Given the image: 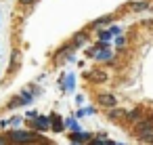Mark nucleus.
I'll list each match as a JSON object with an SVG mask.
<instances>
[{
    "mask_svg": "<svg viewBox=\"0 0 153 145\" xmlns=\"http://www.w3.org/2000/svg\"><path fill=\"white\" fill-rule=\"evenodd\" d=\"M7 137H9V141L11 143H15V145H32V143H40V139H42V135H38L36 130H21V128H11L9 132H7Z\"/></svg>",
    "mask_w": 153,
    "mask_h": 145,
    "instance_id": "obj_1",
    "label": "nucleus"
},
{
    "mask_svg": "<svg viewBox=\"0 0 153 145\" xmlns=\"http://www.w3.org/2000/svg\"><path fill=\"white\" fill-rule=\"evenodd\" d=\"M134 135L145 143H153V118H145L134 124Z\"/></svg>",
    "mask_w": 153,
    "mask_h": 145,
    "instance_id": "obj_2",
    "label": "nucleus"
},
{
    "mask_svg": "<svg viewBox=\"0 0 153 145\" xmlns=\"http://www.w3.org/2000/svg\"><path fill=\"white\" fill-rule=\"evenodd\" d=\"M34 99H36V95L32 93V88H23L17 97L11 99V103H9L7 107H9V109H15V107H23V105H32Z\"/></svg>",
    "mask_w": 153,
    "mask_h": 145,
    "instance_id": "obj_3",
    "label": "nucleus"
},
{
    "mask_svg": "<svg viewBox=\"0 0 153 145\" xmlns=\"http://www.w3.org/2000/svg\"><path fill=\"white\" fill-rule=\"evenodd\" d=\"M25 124H27L30 130H36V132H46V130L53 128V120H51V116H42V114H40L36 120H25Z\"/></svg>",
    "mask_w": 153,
    "mask_h": 145,
    "instance_id": "obj_4",
    "label": "nucleus"
},
{
    "mask_svg": "<svg viewBox=\"0 0 153 145\" xmlns=\"http://www.w3.org/2000/svg\"><path fill=\"white\" fill-rule=\"evenodd\" d=\"M76 46L71 44V42H65L63 46H59V51L55 53V63H65V61H74L76 59Z\"/></svg>",
    "mask_w": 153,
    "mask_h": 145,
    "instance_id": "obj_5",
    "label": "nucleus"
},
{
    "mask_svg": "<svg viewBox=\"0 0 153 145\" xmlns=\"http://www.w3.org/2000/svg\"><path fill=\"white\" fill-rule=\"evenodd\" d=\"M97 105H101L105 109H113L117 105V97L113 93H99L97 95Z\"/></svg>",
    "mask_w": 153,
    "mask_h": 145,
    "instance_id": "obj_6",
    "label": "nucleus"
},
{
    "mask_svg": "<svg viewBox=\"0 0 153 145\" xmlns=\"http://www.w3.org/2000/svg\"><path fill=\"white\" fill-rule=\"evenodd\" d=\"M67 137H69L71 143H78V145H86V143H90V141L94 139V135L88 132V130H82V132H69Z\"/></svg>",
    "mask_w": 153,
    "mask_h": 145,
    "instance_id": "obj_7",
    "label": "nucleus"
},
{
    "mask_svg": "<svg viewBox=\"0 0 153 145\" xmlns=\"http://www.w3.org/2000/svg\"><path fill=\"white\" fill-rule=\"evenodd\" d=\"M107 72H103V70H92V72H88L86 74V80L90 82V84H105L107 82Z\"/></svg>",
    "mask_w": 153,
    "mask_h": 145,
    "instance_id": "obj_8",
    "label": "nucleus"
},
{
    "mask_svg": "<svg viewBox=\"0 0 153 145\" xmlns=\"http://www.w3.org/2000/svg\"><path fill=\"white\" fill-rule=\"evenodd\" d=\"M88 38H90L88 30H80V32H76V34H74V38H71L69 42H71L76 49H80L82 44H86V42H88Z\"/></svg>",
    "mask_w": 153,
    "mask_h": 145,
    "instance_id": "obj_9",
    "label": "nucleus"
},
{
    "mask_svg": "<svg viewBox=\"0 0 153 145\" xmlns=\"http://www.w3.org/2000/svg\"><path fill=\"white\" fill-rule=\"evenodd\" d=\"M109 25H113V17L111 15H105V17H99L90 23V28H97V30H107Z\"/></svg>",
    "mask_w": 153,
    "mask_h": 145,
    "instance_id": "obj_10",
    "label": "nucleus"
},
{
    "mask_svg": "<svg viewBox=\"0 0 153 145\" xmlns=\"http://www.w3.org/2000/svg\"><path fill=\"white\" fill-rule=\"evenodd\" d=\"M48 116H51V120H53V128H51V130H53V132H63V130H65V122H63V118H61L57 111H51Z\"/></svg>",
    "mask_w": 153,
    "mask_h": 145,
    "instance_id": "obj_11",
    "label": "nucleus"
},
{
    "mask_svg": "<svg viewBox=\"0 0 153 145\" xmlns=\"http://www.w3.org/2000/svg\"><path fill=\"white\" fill-rule=\"evenodd\" d=\"M126 116H128V111L126 109H120V107H113V109H107V118L113 122H117V120H126Z\"/></svg>",
    "mask_w": 153,
    "mask_h": 145,
    "instance_id": "obj_12",
    "label": "nucleus"
},
{
    "mask_svg": "<svg viewBox=\"0 0 153 145\" xmlns=\"http://www.w3.org/2000/svg\"><path fill=\"white\" fill-rule=\"evenodd\" d=\"M126 120H128V122H134V124H138L140 120H145V118H143V107H134V109H130L128 116H126Z\"/></svg>",
    "mask_w": 153,
    "mask_h": 145,
    "instance_id": "obj_13",
    "label": "nucleus"
},
{
    "mask_svg": "<svg viewBox=\"0 0 153 145\" xmlns=\"http://www.w3.org/2000/svg\"><path fill=\"white\" fill-rule=\"evenodd\" d=\"M94 59H97L99 63H111V61H113V51H111V49H105V51L97 53Z\"/></svg>",
    "mask_w": 153,
    "mask_h": 145,
    "instance_id": "obj_14",
    "label": "nucleus"
},
{
    "mask_svg": "<svg viewBox=\"0 0 153 145\" xmlns=\"http://www.w3.org/2000/svg\"><path fill=\"white\" fill-rule=\"evenodd\" d=\"M63 93H74L76 90V74H67V78H65V84H63V88H61Z\"/></svg>",
    "mask_w": 153,
    "mask_h": 145,
    "instance_id": "obj_15",
    "label": "nucleus"
},
{
    "mask_svg": "<svg viewBox=\"0 0 153 145\" xmlns=\"http://www.w3.org/2000/svg\"><path fill=\"white\" fill-rule=\"evenodd\" d=\"M65 128H67L69 132H82V126H80V122H78L74 116H69V118L65 120Z\"/></svg>",
    "mask_w": 153,
    "mask_h": 145,
    "instance_id": "obj_16",
    "label": "nucleus"
},
{
    "mask_svg": "<svg viewBox=\"0 0 153 145\" xmlns=\"http://www.w3.org/2000/svg\"><path fill=\"white\" fill-rule=\"evenodd\" d=\"M97 38H99L101 42H107V44H109V42L113 40V34H111L109 30H99V32H97Z\"/></svg>",
    "mask_w": 153,
    "mask_h": 145,
    "instance_id": "obj_17",
    "label": "nucleus"
},
{
    "mask_svg": "<svg viewBox=\"0 0 153 145\" xmlns=\"http://www.w3.org/2000/svg\"><path fill=\"white\" fill-rule=\"evenodd\" d=\"M130 9H132V11H145V9H149V2H147V0H140V2H132Z\"/></svg>",
    "mask_w": 153,
    "mask_h": 145,
    "instance_id": "obj_18",
    "label": "nucleus"
},
{
    "mask_svg": "<svg viewBox=\"0 0 153 145\" xmlns=\"http://www.w3.org/2000/svg\"><path fill=\"white\" fill-rule=\"evenodd\" d=\"M23 120H25V116H13V118H9V122H11V126H13V128H17Z\"/></svg>",
    "mask_w": 153,
    "mask_h": 145,
    "instance_id": "obj_19",
    "label": "nucleus"
},
{
    "mask_svg": "<svg viewBox=\"0 0 153 145\" xmlns=\"http://www.w3.org/2000/svg\"><path fill=\"white\" fill-rule=\"evenodd\" d=\"M17 63H19V51H15V53L11 55V72L17 70Z\"/></svg>",
    "mask_w": 153,
    "mask_h": 145,
    "instance_id": "obj_20",
    "label": "nucleus"
},
{
    "mask_svg": "<svg viewBox=\"0 0 153 145\" xmlns=\"http://www.w3.org/2000/svg\"><path fill=\"white\" fill-rule=\"evenodd\" d=\"M84 116H88V114H86V107H78V109L74 111V118H76V120H82Z\"/></svg>",
    "mask_w": 153,
    "mask_h": 145,
    "instance_id": "obj_21",
    "label": "nucleus"
},
{
    "mask_svg": "<svg viewBox=\"0 0 153 145\" xmlns=\"http://www.w3.org/2000/svg\"><path fill=\"white\" fill-rule=\"evenodd\" d=\"M40 114L36 111V109H27V114H25V120H36Z\"/></svg>",
    "mask_w": 153,
    "mask_h": 145,
    "instance_id": "obj_22",
    "label": "nucleus"
},
{
    "mask_svg": "<svg viewBox=\"0 0 153 145\" xmlns=\"http://www.w3.org/2000/svg\"><path fill=\"white\" fill-rule=\"evenodd\" d=\"M124 44H126V38H124V36H117V38H115V46H117V49H122Z\"/></svg>",
    "mask_w": 153,
    "mask_h": 145,
    "instance_id": "obj_23",
    "label": "nucleus"
},
{
    "mask_svg": "<svg viewBox=\"0 0 153 145\" xmlns=\"http://www.w3.org/2000/svg\"><path fill=\"white\" fill-rule=\"evenodd\" d=\"M76 105H78V107L84 105V95H76Z\"/></svg>",
    "mask_w": 153,
    "mask_h": 145,
    "instance_id": "obj_24",
    "label": "nucleus"
},
{
    "mask_svg": "<svg viewBox=\"0 0 153 145\" xmlns=\"http://www.w3.org/2000/svg\"><path fill=\"white\" fill-rule=\"evenodd\" d=\"M0 145H11V141H9L7 135H0Z\"/></svg>",
    "mask_w": 153,
    "mask_h": 145,
    "instance_id": "obj_25",
    "label": "nucleus"
},
{
    "mask_svg": "<svg viewBox=\"0 0 153 145\" xmlns=\"http://www.w3.org/2000/svg\"><path fill=\"white\" fill-rule=\"evenodd\" d=\"M36 2V0H19V4H23V7H32Z\"/></svg>",
    "mask_w": 153,
    "mask_h": 145,
    "instance_id": "obj_26",
    "label": "nucleus"
},
{
    "mask_svg": "<svg viewBox=\"0 0 153 145\" xmlns=\"http://www.w3.org/2000/svg\"><path fill=\"white\" fill-rule=\"evenodd\" d=\"M94 111H97V109H94V107H92V105H88V107H86V114H88V116H92V114H94Z\"/></svg>",
    "mask_w": 153,
    "mask_h": 145,
    "instance_id": "obj_27",
    "label": "nucleus"
},
{
    "mask_svg": "<svg viewBox=\"0 0 153 145\" xmlns=\"http://www.w3.org/2000/svg\"><path fill=\"white\" fill-rule=\"evenodd\" d=\"M97 139H101V141H107V132H99V135H97Z\"/></svg>",
    "mask_w": 153,
    "mask_h": 145,
    "instance_id": "obj_28",
    "label": "nucleus"
},
{
    "mask_svg": "<svg viewBox=\"0 0 153 145\" xmlns=\"http://www.w3.org/2000/svg\"><path fill=\"white\" fill-rule=\"evenodd\" d=\"M105 145H126V143H115V141H109V139H107Z\"/></svg>",
    "mask_w": 153,
    "mask_h": 145,
    "instance_id": "obj_29",
    "label": "nucleus"
},
{
    "mask_svg": "<svg viewBox=\"0 0 153 145\" xmlns=\"http://www.w3.org/2000/svg\"><path fill=\"white\" fill-rule=\"evenodd\" d=\"M40 145H53L51 141H44V139H40Z\"/></svg>",
    "mask_w": 153,
    "mask_h": 145,
    "instance_id": "obj_30",
    "label": "nucleus"
}]
</instances>
